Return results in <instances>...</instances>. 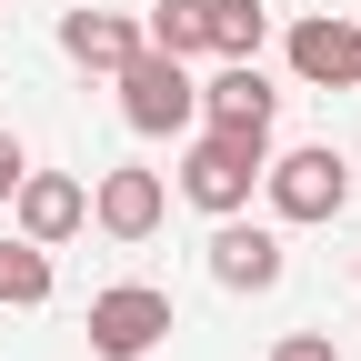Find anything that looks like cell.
<instances>
[{
  "label": "cell",
  "instance_id": "obj_1",
  "mask_svg": "<svg viewBox=\"0 0 361 361\" xmlns=\"http://www.w3.org/2000/svg\"><path fill=\"white\" fill-rule=\"evenodd\" d=\"M261 161H271V130H231V121H191V151H180V201L191 211H251L261 191Z\"/></svg>",
  "mask_w": 361,
  "mask_h": 361
},
{
  "label": "cell",
  "instance_id": "obj_2",
  "mask_svg": "<svg viewBox=\"0 0 361 361\" xmlns=\"http://www.w3.org/2000/svg\"><path fill=\"white\" fill-rule=\"evenodd\" d=\"M261 201H271V221H341V201H351V161L331 151V141H291V151H271L261 161Z\"/></svg>",
  "mask_w": 361,
  "mask_h": 361
},
{
  "label": "cell",
  "instance_id": "obj_3",
  "mask_svg": "<svg viewBox=\"0 0 361 361\" xmlns=\"http://www.w3.org/2000/svg\"><path fill=\"white\" fill-rule=\"evenodd\" d=\"M111 80H121V121H130V130H151V141H161V130H191V121H201V80H191V61L151 51V40H141V51H130Z\"/></svg>",
  "mask_w": 361,
  "mask_h": 361
},
{
  "label": "cell",
  "instance_id": "obj_4",
  "mask_svg": "<svg viewBox=\"0 0 361 361\" xmlns=\"http://www.w3.org/2000/svg\"><path fill=\"white\" fill-rule=\"evenodd\" d=\"M90 361H151L171 341V291L161 281H111V291H90Z\"/></svg>",
  "mask_w": 361,
  "mask_h": 361
},
{
  "label": "cell",
  "instance_id": "obj_5",
  "mask_svg": "<svg viewBox=\"0 0 361 361\" xmlns=\"http://www.w3.org/2000/svg\"><path fill=\"white\" fill-rule=\"evenodd\" d=\"M281 51H291V80H311V90H361V20H341V11H301Z\"/></svg>",
  "mask_w": 361,
  "mask_h": 361
},
{
  "label": "cell",
  "instance_id": "obj_6",
  "mask_svg": "<svg viewBox=\"0 0 361 361\" xmlns=\"http://www.w3.org/2000/svg\"><path fill=\"white\" fill-rule=\"evenodd\" d=\"M161 211H171V180L141 171V161H121V171L90 180V231H111V241H151Z\"/></svg>",
  "mask_w": 361,
  "mask_h": 361
},
{
  "label": "cell",
  "instance_id": "obj_7",
  "mask_svg": "<svg viewBox=\"0 0 361 361\" xmlns=\"http://www.w3.org/2000/svg\"><path fill=\"white\" fill-rule=\"evenodd\" d=\"M80 221H90V180H71V171H20V191H11V231H20V241L61 251Z\"/></svg>",
  "mask_w": 361,
  "mask_h": 361
},
{
  "label": "cell",
  "instance_id": "obj_8",
  "mask_svg": "<svg viewBox=\"0 0 361 361\" xmlns=\"http://www.w3.org/2000/svg\"><path fill=\"white\" fill-rule=\"evenodd\" d=\"M211 281H221V291H281V231L221 211V221H211Z\"/></svg>",
  "mask_w": 361,
  "mask_h": 361
},
{
  "label": "cell",
  "instance_id": "obj_9",
  "mask_svg": "<svg viewBox=\"0 0 361 361\" xmlns=\"http://www.w3.org/2000/svg\"><path fill=\"white\" fill-rule=\"evenodd\" d=\"M271 111H281V90H271L261 61H221L201 80V121H231V130H271Z\"/></svg>",
  "mask_w": 361,
  "mask_h": 361
},
{
  "label": "cell",
  "instance_id": "obj_10",
  "mask_svg": "<svg viewBox=\"0 0 361 361\" xmlns=\"http://www.w3.org/2000/svg\"><path fill=\"white\" fill-rule=\"evenodd\" d=\"M61 51L80 71H121L141 51V11H61Z\"/></svg>",
  "mask_w": 361,
  "mask_h": 361
},
{
  "label": "cell",
  "instance_id": "obj_11",
  "mask_svg": "<svg viewBox=\"0 0 361 361\" xmlns=\"http://www.w3.org/2000/svg\"><path fill=\"white\" fill-rule=\"evenodd\" d=\"M141 40L171 51V61H201L211 51V0H151V11H141Z\"/></svg>",
  "mask_w": 361,
  "mask_h": 361
},
{
  "label": "cell",
  "instance_id": "obj_12",
  "mask_svg": "<svg viewBox=\"0 0 361 361\" xmlns=\"http://www.w3.org/2000/svg\"><path fill=\"white\" fill-rule=\"evenodd\" d=\"M261 40H271L261 0H211V61H261Z\"/></svg>",
  "mask_w": 361,
  "mask_h": 361
},
{
  "label": "cell",
  "instance_id": "obj_13",
  "mask_svg": "<svg viewBox=\"0 0 361 361\" xmlns=\"http://www.w3.org/2000/svg\"><path fill=\"white\" fill-rule=\"evenodd\" d=\"M0 301H11V311H40V301H51V251H40V241H0Z\"/></svg>",
  "mask_w": 361,
  "mask_h": 361
},
{
  "label": "cell",
  "instance_id": "obj_14",
  "mask_svg": "<svg viewBox=\"0 0 361 361\" xmlns=\"http://www.w3.org/2000/svg\"><path fill=\"white\" fill-rule=\"evenodd\" d=\"M261 361H341V341H331V331H281Z\"/></svg>",
  "mask_w": 361,
  "mask_h": 361
},
{
  "label": "cell",
  "instance_id": "obj_15",
  "mask_svg": "<svg viewBox=\"0 0 361 361\" xmlns=\"http://www.w3.org/2000/svg\"><path fill=\"white\" fill-rule=\"evenodd\" d=\"M20 171H30V151H20V130H0V201L20 191Z\"/></svg>",
  "mask_w": 361,
  "mask_h": 361
}]
</instances>
